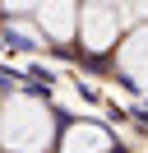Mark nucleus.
Here are the masks:
<instances>
[{
    "mask_svg": "<svg viewBox=\"0 0 148 153\" xmlns=\"http://www.w3.org/2000/svg\"><path fill=\"white\" fill-rule=\"evenodd\" d=\"M0 144L5 153H51L60 144L51 107L33 93H9L0 102Z\"/></svg>",
    "mask_w": 148,
    "mask_h": 153,
    "instance_id": "nucleus-1",
    "label": "nucleus"
},
{
    "mask_svg": "<svg viewBox=\"0 0 148 153\" xmlns=\"http://www.w3.org/2000/svg\"><path fill=\"white\" fill-rule=\"evenodd\" d=\"M120 28H125V14L120 5H79V42L83 51L102 56L120 42Z\"/></svg>",
    "mask_w": 148,
    "mask_h": 153,
    "instance_id": "nucleus-2",
    "label": "nucleus"
},
{
    "mask_svg": "<svg viewBox=\"0 0 148 153\" xmlns=\"http://www.w3.org/2000/svg\"><path fill=\"white\" fill-rule=\"evenodd\" d=\"M116 70L139 93H148V28H134L125 37V47H120V56H116Z\"/></svg>",
    "mask_w": 148,
    "mask_h": 153,
    "instance_id": "nucleus-3",
    "label": "nucleus"
},
{
    "mask_svg": "<svg viewBox=\"0 0 148 153\" xmlns=\"http://www.w3.org/2000/svg\"><path fill=\"white\" fill-rule=\"evenodd\" d=\"M33 19H37V28H42V37H51V42L79 37V5H37Z\"/></svg>",
    "mask_w": 148,
    "mask_h": 153,
    "instance_id": "nucleus-4",
    "label": "nucleus"
},
{
    "mask_svg": "<svg viewBox=\"0 0 148 153\" xmlns=\"http://www.w3.org/2000/svg\"><path fill=\"white\" fill-rule=\"evenodd\" d=\"M56 149L60 153H111V134L97 121H74V125H65Z\"/></svg>",
    "mask_w": 148,
    "mask_h": 153,
    "instance_id": "nucleus-5",
    "label": "nucleus"
}]
</instances>
